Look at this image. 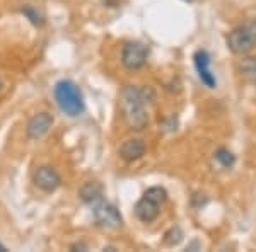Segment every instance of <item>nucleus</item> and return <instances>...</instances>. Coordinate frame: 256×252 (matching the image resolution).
<instances>
[{
	"mask_svg": "<svg viewBox=\"0 0 256 252\" xmlns=\"http://www.w3.org/2000/svg\"><path fill=\"white\" fill-rule=\"evenodd\" d=\"M122 111L126 125L135 131H142L148 125V116L146 111V99L142 90L135 85H126L122 90Z\"/></svg>",
	"mask_w": 256,
	"mask_h": 252,
	"instance_id": "1",
	"label": "nucleus"
},
{
	"mask_svg": "<svg viewBox=\"0 0 256 252\" xmlns=\"http://www.w3.org/2000/svg\"><path fill=\"white\" fill-rule=\"evenodd\" d=\"M55 101L60 111L70 118H77L84 113V96L72 80H60L55 85Z\"/></svg>",
	"mask_w": 256,
	"mask_h": 252,
	"instance_id": "2",
	"label": "nucleus"
},
{
	"mask_svg": "<svg viewBox=\"0 0 256 252\" xmlns=\"http://www.w3.org/2000/svg\"><path fill=\"white\" fill-rule=\"evenodd\" d=\"M227 48L234 55H246L256 46V22H248L232 29L226 38Z\"/></svg>",
	"mask_w": 256,
	"mask_h": 252,
	"instance_id": "3",
	"label": "nucleus"
},
{
	"mask_svg": "<svg viewBox=\"0 0 256 252\" xmlns=\"http://www.w3.org/2000/svg\"><path fill=\"white\" fill-rule=\"evenodd\" d=\"M92 215L96 223L99 227H102V229L118 230L123 227V218L116 210V206L110 205L108 201H102V198L94 203Z\"/></svg>",
	"mask_w": 256,
	"mask_h": 252,
	"instance_id": "4",
	"label": "nucleus"
},
{
	"mask_svg": "<svg viewBox=\"0 0 256 252\" xmlns=\"http://www.w3.org/2000/svg\"><path fill=\"white\" fill-rule=\"evenodd\" d=\"M148 48L138 41H130L122 49V63L128 70H138L147 63Z\"/></svg>",
	"mask_w": 256,
	"mask_h": 252,
	"instance_id": "5",
	"label": "nucleus"
},
{
	"mask_svg": "<svg viewBox=\"0 0 256 252\" xmlns=\"http://www.w3.org/2000/svg\"><path fill=\"white\" fill-rule=\"evenodd\" d=\"M32 179H34V184L44 193H53L62 186L60 174L53 167H50V165L40 167L38 171L34 172V177H32Z\"/></svg>",
	"mask_w": 256,
	"mask_h": 252,
	"instance_id": "6",
	"label": "nucleus"
},
{
	"mask_svg": "<svg viewBox=\"0 0 256 252\" xmlns=\"http://www.w3.org/2000/svg\"><path fill=\"white\" fill-rule=\"evenodd\" d=\"M193 61H195V68L198 72L200 80L207 85L208 89H216L217 87V78L210 70V55L207 49H198L193 55Z\"/></svg>",
	"mask_w": 256,
	"mask_h": 252,
	"instance_id": "7",
	"label": "nucleus"
},
{
	"mask_svg": "<svg viewBox=\"0 0 256 252\" xmlns=\"http://www.w3.org/2000/svg\"><path fill=\"white\" fill-rule=\"evenodd\" d=\"M53 116L50 113H38L34 114L30 123H28V128H26V135L30 140H40L43 138L44 135L48 133L50 130H52L53 126Z\"/></svg>",
	"mask_w": 256,
	"mask_h": 252,
	"instance_id": "8",
	"label": "nucleus"
},
{
	"mask_svg": "<svg viewBox=\"0 0 256 252\" xmlns=\"http://www.w3.org/2000/svg\"><path fill=\"white\" fill-rule=\"evenodd\" d=\"M135 217L138 218L142 223H152L154 220H158L159 213H160V205L156 203L154 200L147 196H142L135 205Z\"/></svg>",
	"mask_w": 256,
	"mask_h": 252,
	"instance_id": "9",
	"label": "nucleus"
},
{
	"mask_svg": "<svg viewBox=\"0 0 256 252\" xmlns=\"http://www.w3.org/2000/svg\"><path fill=\"white\" fill-rule=\"evenodd\" d=\"M146 155V143L140 138H130L120 147V157L125 162H135Z\"/></svg>",
	"mask_w": 256,
	"mask_h": 252,
	"instance_id": "10",
	"label": "nucleus"
},
{
	"mask_svg": "<svg viewBox=\"0 0 256 252\" xmlns=\"http://www.w3.org/2000/svg\"><path fill=\"white\" fill-rule=\"evenodd\" d=\"M79 196L84 203H89V205L96 203L98 200L102 198V184L98 183V181H88V183H84L80 186Z\"/></svg>",
	"mask_w": 256,
	"mask_h": 252,
	"instance_id": "11",
	"label": "nucleus"
},
{
	"mask_svg": "<svg viewBox=\"0 0 256 252\" xmlns=\"http://www.w3.org/2000/svg\"><path fill=\"white\" fill-rule=\"evenodd\" d=\"M216 159H217V162L226 169H230L234 164H236V155H234L229 148H224V147L218 148L216 152Z\"/></svg>",
	"mask_w": 256,
	"mask_h": 252,
	"instance_id": "12",
	"label": "nucleus"
},
{
	"mask_svg": "<svg viewBox=\"0 0 256 252\" xmlns=\"http://www.w3.org/2000/svg\"><path fill=\"white\" fill-rule=\"evenodd\" d=\"M144 196L150 198V200H154L156 203L159 205H164L168 200V191L164 188H160V186H152V188H148L146 193H144Z\"/></svg>",
	"mask_w": 256,
	"mask_h": 252,
	"instance_id": "13",
	"label": "nucleus"
},
{
	"mask_svg": "<svg viewBox=\"0 0 256 252\" xmlns=\"http://www.w3.org/2000/svg\"><path fill=\"white\" fill-rule=\"evenodd\" d=\"M239 70L241 73L248 78H254L256 80V56H250V58H244L239 63Z\"/></svg>",
	"mask_w": 256,
	"mask_h": 252,
	"instance_id": "14",
	"label": "nucleus"
},
{
	"mask_svg": "<svg viewBox=\"0 0 256 252\" xmlns=\"http://www.w3.org/2000/svg\"><path fill=\"white\" fill-rule=\"evenodd\" d=\"M181 241H183V230H181L180 227H172V229H169L168 232L164 234V244L169 247L178 246Z\"/></svg>",
	"mask_w": 256,
	"mask_h": 252,
	"instance_id": "15",
	"label": "nucleus"
},
{
	"mask_svg": "<svg viewBox=\"0 0 256 252\" xmlns=\"http://www.w3.org/2000/svg\"><path fill=\"white\" fill-rule=\"evenodd\" d=\"M20 12H22L24 15H26L28 19L31 20L32 24H34V26H38V27H41L44 24V17L43 15L40 14L38 10L34 9V7H31V5H26V7H22V9H20Z\"/></svg>",
	"mask_w": 256,
	"mask_h": 252,
	"instance_id": "16",
	"label": "nucleus"
},
{
	"mask_svg": "<svg viewBox=\"0 0 256 252\" xmlns=\"http://www.w3.org/2000/svg\"><path fill=\"white\" fill-rule=\"evenodd\" d=\"M101 2L108 7H118L120 5V0H101Z\"/></svg>",
	"mask_w": 256,
	"mask_h": 252,
	"instance_id": "17",
	"label": "nucleus"
},
{
	"mask_svg": "<svg viewBox=\"0 0 256 252\" xmlns=\"http://www.w3.org/2000/svg\"><path fill=\"white\" fill-rule=\"evenodd\" d=\"M86 251L88 249V246H84V244H74V246H70V251Z\"/></svg>",
	"mask_w": 256,
	"mask_h": 252,
	"instance_id": "18",
	"label": "nucleus"
},
{
	"mask_svg": "<svg viewBox=\"0 0 256 252\" xmlns=\"http://www.w3.org/2000/svg\"><path fill=\"white\" fill-rule=\"evenodd\" d=\"M2 87H4V84H2V80H0V92H2Z\"/></svg>",
	"mask_w": 256,
	"mask_h": 252,
	"instance_id": "19",
	"label": "nucleus"
},
{
	"mask_svg": "<svg viewBox=\"0 0 256 252\" xmlns=\"http://www.w3.org/2000/svg\"><path fill=\"white\" fill-rule=\"evenodd\" d=\"M0 251H6V249H4V247H2V246H0Z\"/></svg>",
	"mask_w": 256,
	"mask_h": 252,
	"instance_id": "20",
	"label": "nucleus"
},
{
	"mask_svg": "<svg viewBox=\"0 0 256 252\" xmlns=\"http://www.w3.org/2000/svg\"><path fill=\"white\" fill-rule=\"evenodd\" d=\"M188 2H190V0H188Z\"/></svg>",
	"mask_w": 256,
	"mask_h": 252,
	"instance_id": "21",
	"label": "nucleus"
}]
</instances>
